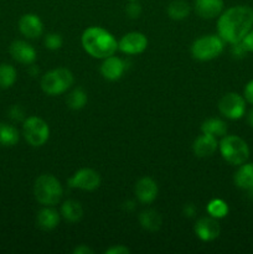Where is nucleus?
I'll return each mask as SVG.
<instances>
[{
    "mask_svg": "<svg viewBox=\"0 0 253 254\" xmlns=\"http://www.w3.org/2000/svg\"><path fill=\"white\" fill-rule=\"evenodd\" d=\"M253 27V9L246 5H237L221 12L217 20L218 36L228 44L242 41Z\"/></svg>",
    "mask_w": 253,
    "mask_h": 254,
    "instance_id": "1",
    "label": "nucleus"
},
{
    "mask_svg": "<svg viewBox=\"0 0 253 254\" xmlns=\"http://www.w3.org/2000/svg\"><path fill=\"white\" fill-rule=\"evenodd\" d=\"M81 44L89 56L99 60L112 56L118 50V41L116 37L101 26H91L84 30Z\"/></svg>",
    "mask_w": 253,
    "mask_h": 254,
    "instance_id": "2",
    "label": "nucleus"
},
{
    "mask_svg": "<svg viewBox=\"0 0 253 254\" xmlns=\"http://www.w3.org/2000/svg\"><path fill=\"white\" fill-rule=\"evenodd\" d=\"M63 189L61 183L51 174H42L34 185V196L42 206H55L61 201Z\"/></svg>",
    "mask_w": 253,
    "mask_h": 254,
    "instance_id": "3",
    "label": "nucleus"
},
{
    "mask_svg": "<svg viewBox=\"0 0 253 254\" xmlns=\"http://www.w3.org/2000/svg\"><path fill=\"white\" fill-rule=\"evenodd\" d=\"M222 158L231 165H242L250 158L248 144L237 135H225L218 143Z\"/></svg>",
    "mask_w": 253,
    "mask_h": 254,
    "instance_id": "4",
    "label": "nucleus"
},
{
    "mask_svg": "<svg viewBox=\"0 0 253 254\" xmlns=\"http://www.w3.org/2000/svg\"><path fill=\"white\" fill-rule=\"evenodd\" d=\"M73 73L64 67H59L46 72L42 76L40 86L44 93L49 96H59L64 93L73 84Z\"/></svg>",
    "mask_w": 253,
    "mask_h": 254,
    "instance_id": "5",
    "label": "nucleus"
},
{
    "mask_svg": "<svg viewBox=\"0 0 253 254\" xmlns=\"http://www.w3.org/2000/svg\"><path fill=\"white\" fill-rule=\"evenodd\" d=\"M223 47L225 41L218 35H205L191 45V55L197 61H211L222 54Z\"/></svg>",
    "mask_w": 253,
    "mask_h": 254,
    "instance_id": "6",
    "label": "nucleus"
},
{
    "mask_svg": "<svg viewBox=\"0 0 253 254\" xmlns=\"http://www.w3.org/2000/svg\"><path fill=\"white\" fill-rule=\"evenodd\" d=\"M22 134L27 143L34 148L46 144L50 138V127L42 118L31 116L25 118L22 124Z\"/></svg>",
    "mask_w": 253,
    "mask_h": 254,
    "instance_id": "7",
    "label": "nucleus"
},
{
    "mask_svg": "<svg viewBox=\"0 0 253 254\" xmlns=\"http://www.w3.org/2000/svg\"><path fill=\"white\" fill-rule=\"evenodd\" d=\"M218 111L231 121H237L241 119L246 113V99L245 97L240 96L235 92H230L222 96V98L218 101Z\"/></svg>",
    "mask_w": 253,
    "mask_h": 254,
    "instance_id": "8",
    "label": "nucleus"
},
{
    "mask_svg": "<svg viewBox=\"0 0 253 254\" xmlns=\"http://www.w3.org/2000/svg\"><path fill=\"white\" fill-rule=\"evenodd\" d=\"M101 185V176L93 169H79L68 180V186L82 191H94Z\"/></svg>",
    "mask_w": 253,
    "mask_h": 254,
    "instance_id": "9",
    "label": "nucleus"
},
{
    "mask_svg": "<svg viewBox=\"0 0 253 254\" xmlns=\"http://www.w3.org/2000/svg\"><path fill=\"white\" fill-rule=\"evenodd\" d=\"M148 47V39L143 32L131 31L118 41V50L126 55L143 54Z\"/></svg>",
    "mask_w": 253,
    "mask_h": 254,
    "instance_id": "10",
    "label": "nucleus"
},
{
    "mask_svg": "<svg viewBox=\"0 0 253 254\" xmlns=\"http://www.w3.org/2000/svg\"><path fill=\"white\" fill-rule=\"evenodd\" d=\"M193 230H195L196 236H197L201 241H203V242L215 241L221 233L220 223L217 222L216 218L211 217V216L198 218V220L196 221V225Z\"/></svg>",
    "mask_w": 253,
    "mask_h": 254,
    "instance_id": "11",
    "label": "nucleus"
},
{
    "mask_svg": "<svg viewBox=\"0 0 253 254\" xmlns=\"http://www.w3.org/2000/svg\"><path fill=\"white\" fill-rule=\"evenodd\" d=\"M9 52L15 61L22 64H27V66L34 64L37 59L36 50L29 42L22 41V40H16L12 42L9 47Z\"/></svg>",
    "mask_w": 253,
    "mask_h": 254,
    "instance_id": "12",
    "label": "nucleus"
},
{
    "mask_svg": "<svg viewBox=\"0 0 253 254\" xmlns=\"http://www.w3.org/2000/svg\"><path fill=\"white\" fill-rule=\"evenodd\" d=\"M126 69V62L114 55L103 59L101 64V74L107 81H118Z\"/></svg>",
    "mask_w": 253,
    "mask_h": 254,
    "instance_id": "13",
    "label": "nucleus"
},
{
    "mask_svg": "<svg viewBox=\"0 0 253 254\" xmlns=\"http://www.w3.org/2000/svg\"><path fill=\"white\" fill-rule=\"evenodd\" d=\"M19 30L26 39H37L44 32V24L36 14H25L19 20Z\"/></svg>",
    "mask_w": 253,
    "mask_h": 254,
    "instance_id": "14",
    "label": "nucleus"
},
{
    "mask_svg": "<svg viewBox=\"0 0 253 254\" xmlns=\"http://www.w3.org/2000/svg\"><path fill=\"white\" fill-rule=\"evenodd\" d=\"M159 192L158 184L151 178H141L138 183L135 184L134 193L139 202L141 203H151L156 198Z\"/></svg>",
    "mask_w": 253,
    "mask_h": 254,
    "instance_id": "15",
    "label": "nucleus"
},
{
    "mask_svg": "<svg viewBox=\"0 0 253 254\" xmlns=\"http://www.w3.org/2000/svg\"><path fill=\"white\" fill-rule=\"evenodd\" d=\"M223 5V0H195L193 9L201 19L211 20L220 16Z\"/></svg>",
    "mask_w": 253,
    "mask_h": 254,
    "instance_id": "16",
    "label": "nucleus"
},
{
    "mask_svg": "<svg viewBox=\"0 0 253 254\" xmlns=\"http://www.w3.org/2000/svg\"><path fill=\"white\" fill-rule=\"evenodd\" d=\"M217 148V138L206 133L198 135L192 144V151L197 158H207V156L213 155Z\"/></svg>",
    "mask_w": 253,
    "mask_h": 254,
    "instance_id": "17",
    "label": "nucleus"
},
{
    "mask_svg": "<svg viewBox=\"0 0 253 254\" xmlns=\"http://www.w3.org/2000/svg\"><path fill=\"white\" fill-rule=\"evenodd\" d=\"M61 215L52 206H45L39 211L36 217L37 227L44 231H52L59 226Z\"/></svg>",
    "mask_w": 253,
    "mask_h": 254,
    "instance_id": "18",
    "label": "nucleus"
},
{
    "mask_svg": "<svg viewBox=\"0 0 253 254\" xmlns=\"http://www.w3.org/2000/svg\"><path fill=\"white\" fill-rule=\"evenodd\" d=\"M235 184L241 190L253 192V163L240 165L235 174Z\"/></svg>",
    "mask_w": 253,
    "mask_h": 254,
    "instance_id": "19",
    "label": "nucleus"
},
{
    "mask_svg": "<svg viewBox=\"0 0 253 254\" xmlns=\"http://www.w3.org/2000/svg\"><path fill=\"white\" fill-rule=\"evenodd\" d=\"M139 223L144 230L155 232V231L160 230L163 220H161V216L159 215V212H156L155 210H144L139 215Z\"/></svg>",
    "mask_w": 253,
    "mask_h": 254,
    "instance_id": "20",
    "label": "nucleus"
},
{
    "mask_svg": "<svg viewBox=\"0 0 253 254\" xmlns=\"http://www.w3.org/2000/svg\"><path fill=\"white\" fill-rule=\"evenodd\" d=\"M61 216L68 222H78L83 216V208L78 201L67 200L61 206Z\"/></svg>",
    "mask_w": 253,
    "mask_h": 254,
    "instance_id": "21",
    "label": "nucleus"
},
{
    "mask_svg": "<svg viewBox=\"0 0 253 254\" xmlns=\"http://www.w3.org/2000/svg\"><path fill=\"white\" fill-rule=\"evenodd\" d=\"M190 4L185 0H173L166 9L169 17L171 20H175V21H181V20L186 19L190 15Z\"/></svg>",
    "mask_w": 253,
    "mask_h": 254,
    "instance_id": "22",
    "label": "nucleus"
},
{
    "mask_svg": "<svg viewBox=\"0 0 253 254\" xmlns=\"http://www.w3.org/2000/svg\"><path fill=\"white\" fill-rule=\"evenodd\" d=\"M201 131L206 134L216 136V138H222L227 134V124L220 118H210L205 121L201 126Z\"/></svg>",
    "mask_w": 253,
    "mask_h": 254,
    "instance_id": "23",
    "label": "nucleus"
},
{
    "mask_svg": "<svg viewBox=\"0 0 253 254\" xmlns=\"http://www.w3.org/2000/svg\"><path fill=\"white\" fill-rule=\"evenodd\" d=\"M19 140L20 134L14 126L0 123V146H14Z\"/></svg>",
    "mask_w": 253,
    "mask_h": 254,
    "instance_id": "24",
    "label": "nucleus"
},
{
    "mask_svg": "<svg viewBox=\"0 0 253 254\" xmlns=\"http://www.w3.org/2000/svg\"><path fill=\"white\" fill-rule=\"evenodd\" d=\"M17 78V72L14 66L9 64H0V88L7 89L14 86Z\"/></svg>",
    "mask_w": 253,
    "mask_h": 254,
    "instance_id": "25",
    "label": "nucleus"
},
{
    "mask_svg": "<svg viewBox=\"0 0 253 254\" xmlns=\"http://www.w3.org/2000/svg\"><path fill=\"white\" fill-rule=\"evenodd\" d=\"M87 101H88V97H87L86 92L82 88H76L67 96L66 103L72 111H79V109L84 108Z\"/></svg>",
    "mask_w": 253,
    "mask_h": 254,
    "instance_id": "26",
    "label": "nucleus"
},
{
    "mask_svg": "<svg viewBox=\"0 0 253 254\" xmlns=\"http://www.w3.org/2000/svg\"><path fill=\"white\" fill-rule=\"evenodd\" d=\"M206 210H207V213L211 217L216 218V220H220V218L226 217L228 215L230 208H228L227 202H225L223 200H221V198H213V200H211L207 203Z\"/></svg>",
    "mask_w": 253,
    "mask_h": 254,
    "instance_id": "27",
    "label": "nucleus"
},
{
    "mask_svg": "<svg viewBox=\"0 0 253 254\" xmlns=\"http://www.w3.org/2000/svg\"><path fill=\"white\" fill-rule=\"evenodd\" d=\"M62 44H63L62 36L60 34H57V32H50L44 39L45 47L47 50H51V51H56V50L61 49Z\"/></svg>",
    "mask_w": 253,
    "mask_h": 254,
    "instance_id": "28",
    "label": "nucleus"
},
{
    "mask_svg": "<svg viewBox=\"0 0 253 254\" xmlns=\"http://www.w3.org/2000/svg\"><path fill=\"white\" fill-rule=\"evenodd\" d=\"M126 14L130 19H138L141 15V6L138 1H129L126 7Z\"/></svg>",
    "mask_w": 253,
    "mask_h": 254,
    "instance_id": "29",
    "label": "nucleus"
},
{
    "mask_svg": "<svg viewBox=\"0 0 253 254\" xmlns=\"http://www.w3.org/2000/svg\"><path fill=\"white\" fill-rule=\"evenodd\" d=\"M231 54H232V56L235 59H243L246 56V54H247V50L245 49L243 44L240 41L236 42V44H232V46H231Z\"/></svg>",
    "mask_w": 253,
    "mask_h": 254,
    "instance_id": "30",
    "label": "nucleus"
},
{
    "mask_svg": "<svg viewBox=\"0 0 253 254\" xmlns=\"http://www.w3.org/2000/svg\"><path fill=\"white\" fill-rule=\"evenodd\" d=\"M9 116L15 122L25 121V112L20 106H12L9 111Z\"/></svg>",
    "mask_w": 253,
    "mask_h": 254,
    "instance_id": "31",
    "label": "nucleus"
},
{
    "mask_svg": "<svg viewBox=\"0 0 253 254\" xmlns=\"http://www.w3.org/2000/svg\"><path fill=\"white\" fill-rule=\"evenodd\" d=\"M241 42L243 44L245 49L247 50V52H253V29H251L247 32V35L243 37Z\"/></svg>",
    "mask_w": 253,
    "mask_h": 254,
    "instance_id": "32",
    "label": "nucleus"
},
{
    "mask_svg": "<svg viewBox=\"0 0 253 254\" xmlns=\"http://www.w3.org/2000/svg\"><path fill=\"white\" fill-rule=\"evenodd\" d=\"M129 253H130V250L123 245L113 246V247L108 248V250L106 251V254H129Z\"/></svg>",
    "mask_w": 253,
    "mask_h": 254,
    "instance_id": "33",
    "label": "nucleus"
},
{
    "mask_svg": "<svg viewBox=\"0 0 253 254\" xmlns=\"http://www.w3.org/2000/svg\"><path fill=\"white\" fill-rule=\"evenodd\" d=\"M243 96H245L246 102H248V103H251L253 106V79L246 84Z\"/></svg>",
    "mask_w": 253,
    "mask_h": 254,
    "instance_id": "34",
    "label": "nucleus"
},
{
    "mask_svg": "<svg viewBox=\"0 0 253 254\" xmlns=\"http://www.w3.org/2000/svg\"><path fill=\"white\" fill-rule=\"evenodd\" d=\"M73 254H93V250H91L88 246L79 245L73 250Z\"/></svg>",
    "mask_w": 253,
    "mask_h": 254,
    "instance_id": "35",
    "label": "nucleus"
},
{
    "mask_svg": "<svg viewBox=\"0 0 253 254\" xmlns=\"http://www.w3.org/2000/svg\"><path fill=\"white\" fill-rule=\"evenodd\" d=\"M196 213V207L192 205V203H188V205L184 207V215L186 217H193V215Z\"/></svg>",
    "mask_w": 253,
    "mask_h": 254,
    "instance_id": "36",
    "label": "nucleus"
},
{
    "mask_svg": "<svg viewBox=\"0 0 253 254\" xmlns=\"http://www.w3.org/2000/svg\"><path fill=\"white\" fill-rule=\"evenodd\" d=\"M123 207L126 208V211H133L135 208V202L134 201H126V202L123 203Z\"/></svg>",
    "mask_w": 253,
    "mask_h": 254,
    "instance_id": "37",
    "label": "nucleus"
},
{
    "mask_svg": "<svg viewBox=\"0 0 253 254\" xmlns=\"http://www.w3.org/2000/svg\"><path fill=\"white\" fill-rule=\"evenodd\" d=\"M29 72H30V74H31V76H36V74L39 73V68H37V67L35 66L34 64H30Z\"/></svg>",
    "mask_w": 253,
    "mask_h": 254,
    "instance_id": "38",
    "label": "nucleus"
},
{
    "mask_svg": "<svg viewBox=\"0 0 253 254\" xmlns=\"http://www.w3.org/2000/svg\"><path fill=\"white\" fill-rule=\"evenodd\" d=\"M247 122H248V124H250V127H252V128H253V108L251 109L250 112H248Z\"/></svg>",
    "mask_w": 253,
    "mask_h": 254,
    "instance_id": "39",
    "label": "nucleus"
},
{
    "mask_svg": "<svg viewBox=\"0 0 253 254\" xmlns=\"http://www.w3.org/2000/svg\"><path fill=\"white\" fill-rule=\"evenodd\" d=\"M129 1H138V0H129Z\"/></svg>",
    "mask_w": 253,
    "mask_h": 254,
    "instance_id": "40",
    "label": "nucleus"
}]
</instances>
